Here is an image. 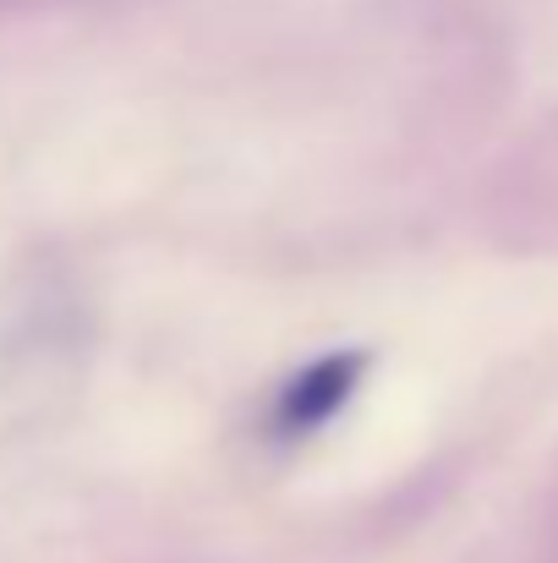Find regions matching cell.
I'll return each mask as SVG.
<instances>
[{
  "instance_id": "6da1fadb",
  "label": "cell",
  "mask_w": 558,
  "mask_h": 563,
  "mask_svg": "<svg viewBox=\"0 0 558 563\" xmlns=\"http://www.w3.org/2000/svg\"><path fill=\"white\" fill-rule=\"evenodd\" d=\"M362 373H368V356L362 351H335V356L313 362L307 373H296L285 383V394L274 399V432L280 438H302V432L335 421L351 405Z\"/></svg>"
}]
</instances>
